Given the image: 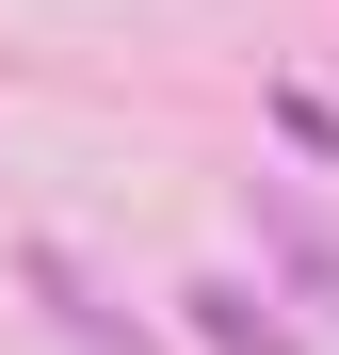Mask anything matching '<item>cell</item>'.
Listing matches in <instances>:
<instances>
[{
  "instance_id": "obj_1",
  "label": "cell",
  "mask_w": 339,
  "mask_h": 355,
  "mask_svg": "<svg viewBox=\"0 0 339 355\" xmlns=\"http://www.w3.org/2000/svg\"><path fill=\"white\" fill-rule=\"evenodd\" d=\"M194 307H210V339H226V355H291V339H275V323L243 307V291H194Z\"/></svg>"
}]
</instances>
